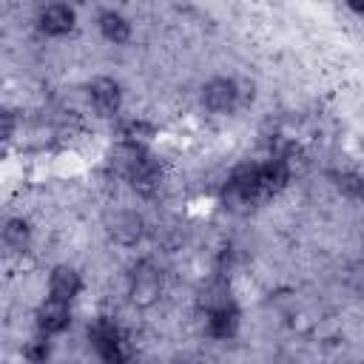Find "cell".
<instances>
[{
    "mask_svg": "<svg viewBox=\"0 0 364 364\" xmlns=\"http://www.w3.org/2000/svg\"><path fill=\"white\" fill-rule=\"evenodd\" d=\"M162 296V273L151 262H139L128 279V299L136 307H154Z\"/></svg>",
    "mask_w": 364,
    "mask_h": 364,
    "instance_id": "6da1fadb",
    "label": "cell"
},
{
    "mask_svg": "<svg viewBox=\"0 0 364 364\" xmlns=\"http://www.w3.org/2000/svg\"><path fill=\"white\" fill-rule=\"evenodd\" d=\"M88 338L97 355L102 358V364H125V341L117 324H111L108 318H100L94 321V327H88Z\"/></svg>",
    "mask_w": 364,
    "mask_h": 364,
    "instance_id": "7a4b0ae2",
    "label": "cell"
},
{
    "mask_svg": "<svg viewBox=\"0 0 364 364\" xmlns=\"http://www.w3.org/2000/svg\"><path fill=\"white\" fill-rule=\"evenodd\" d=\"M202 102L213 114H228L239 102V85L233 80H228V77H213L202 88Z\"/></svg>",
    "mask_w": 364,
    "mask_h": 364,
    "instance_id": "3957f363",
    "label": "cell"
},
{
    "mask_svg": "<svg viewBox=\"0 0 364 364\" xmlns=\"http://www.w3.org/2000/svg\"><path fill=\"white\" fill-rule=\"evenodd\" d=\"M68 324H71V307H68V301H60V299H51L48 296L37 307V330L43 336H57Z\"/></svg>",
    "mask_w": 364,
    "mask_h": 364,
    "instance_id": "277c9868",
    "label": "cell"
},
{
    "mask_svg": "<svg viewBox=\"0 0 364 364\" xmlns=\"http://www.w3.org/2000/svg\"><path fill=\"white\" fill-rule=\"evenodd\" d=\"M88 94H91V102L94 108L102 114V117H114L122 105V88L117 80L111 77H97L91 85H88Z\"/></svg>",
    "mask_w": 364,
    "mask_h": 364,
    "instance_id": "5b68a950",
    "label": "cell"
},
{
    "mask_svg": "<svg viewBox=\"0 0 364 364\" xmlns=\"http://www.w3.org/2000/svg\"><path fill=\"white\" fill-rule=\"evenodd\" d=\"M108 233H111V239H114L117 245L131 247V245H136V242L142 239L145 222H142V216L134 213V210H119V213H114V219L108 222Z\"/></svg>",
    "mask_w": 364,
    "mask_h": 364,
    "instance_id": "8992f818",
    "label": "cell"
},
{
    "mask_svg": "<svg viewBox=\"0 0 364 364\" xmlns=\"http://www.w3.org/2000/svg\"><path fill=\"white\" fill-rule=\"evenodd\" d=\"M74 23H77V14H74V9L65 6V3H51V6H46V9L40 11V17H37L40 31H46V34H51V37L68 34V31L74 28Z\"/></svg>",
    "mask_w": 364,
    "mask_h": 364,
    "instance_id": "52a82bcc",
    "label": "cell"
},
{
    "mask_svg": "<svg viewBox=\"0 0 364 364\" xmlns=\"http://www.w3.org/2000/svg\"><path fill=\"white\" fill-rule=\"evenodd\" d=\"M80 290H82V279H80V273L74 267L57 264L51 270V276H48V293H51V299H60V301H68L71 304L80 296Z\"/></svg>",
    "mask_w": 364,
    "mask_h": 364,
    "instance_id": "ba28073f",
    "label": "cell"
},
{
    "mask_svg": "<svg viewBox=\"0 0 364 364\" xmlns=\"http://www.w3.org/2000/svg\"><path fill=\"white\" fill-rule=\"evenodd\" d=\"M236 330H239V310L230 301L208 310V333L213 338H233Z\"/></svg>",
    "mask_w": 364,
    "mask_h": 364,
    "instance_id": "9c48e42d",
    "label": "cell"
},
{
    "mask_svg": "<svg viewBox=\"0 0 364 364\" xmlns=\"http://www.w3.org/2000/svg\"><path fill=\"white\" fill-rule=\"evenodd\" d=\"M97 26H100L102 37H105L108 43H114V46H119V43H125V40L131 37V23H128V20H125L119 11H114V9L100 11Z\"/></svg>",
    "mask_w": 364,
    "mask_h": 364,
    "instance_id": "30bf717a",
    "label": "cell"
},
{
    "mask_svg": "<svg viewBox=\"0 0 364 364\" xmlns=\"http://www.w3.org/2000/svg\"><path fill=\"white\" fill-rule=\"evenodd\" d=\"M3 239H6V245L11 250H26L31 245V228H28V222L20 219V216L9 219L6 228H3Z\"/></svg>",
    "mask_w": 364,
    "mask_h": 364,
    "instance_id": "8fae6325",
    "label": "cell"
},
{
    "mask_svg": "<svg viewBox=\"0 0 364 364\" xmlns=\"http://www.w3.org/2000/svg\"><path fill=\"white\" fill-rule=\"evenodd\" d=\"M23 358L28 361V364H48V358H51V344H48V336H34V338H28L26 341V347H23Z\"/></svg>",
    "mask_w": 364,
    "mask_h": 364,
    "instance_id": "7c38bea8",
    "label": "cell"
},
{
    "mask_svg": "<svg viewBox=\"0 0 364 364\" xmlns=\"http://www.w3.org/2000/svg\"><path fill=\"white\" fill-rule=\"evenodd\" d=\"M122 136H125V142H128V145L142 148V142L154 136V128H151L148 122H128V125H125V131H122Z\"/></svg>",
    "mask_w": 364,
    "mask_h": 364,
    "instance_id": "4fadbf2b",
    "label": "cell"
},
{
    "mask_svg": "<svg viewBox=\"0 0 364 364\" xmlns=\"http://www.w3.org/2000/svg\"><path fill=\"white\" fill-rule=\"evenodd\" d=\"M350 284H353L358 293H364V259H358V262L350 267Z\"/></svg>",
    "mask_w": 364,
    "mask_h": 364,
    "instance_id": "5bb4252c",
    "label": "cell"
},
{
    "mask_svg": "<svg viewBox=\"0 0 364 364\" xmlns=\"http://www.w3.org/2000/svg\"><path fill=\"white\" fill-rule=\"evenodd\" d=\"M11 134H14V114L3 111V139H9Z\"/></svg>",
    "mask_w": 364,
    "mask_h": 364,
    "instance_id": "9a60e30c",
    "label": "cell"
},
{
    "mask_svg": "<svg viewBox=\"0 0 364 364\" xmlns=\"http://www.w3.org/2000/svg\"><path fill=\"white\" fill-rule=\"evenodd\" d=\"M347 6H350V9L355 11V14H364V3H355V0H350Z\"/></svg>",
    "mask_w": 364,
    "mask_h": 364,
    "instance_id": "2e32d148",
    "label": "cell"
}]
</instances>
